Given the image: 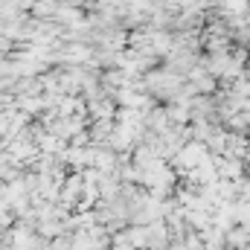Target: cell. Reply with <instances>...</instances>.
I'll return each instance as SVG.
<instances>
[{"mask_svg":"<svg viewBox=\"0 0 250 250\" xmlns=\"http://www.w3.org/2000/svg\"><path fill=\"white\" fill-rule=\"evenodd\" d=\"M125 239H128V245L137 250L148 248V224H137V227H128L125 230Z\"/></svg>","mask_w":250,"mask_h":250,"instance_id":"cell-1","label":"cell"},{"mask_svg":"<svg viewBox=\"0 0 250 250\" xmlns=\"http://www.w3.org/2000/svg\"><path fill=\"white\" fill-rule=\"evenodd\" d=\"M73 111H82V105L76 99H64L62 105H59V117H70Z\"/></svg>","mask_w":250,"mask_h":250,"instance_id":"cell-2","label":"cell"}]
</instances>
